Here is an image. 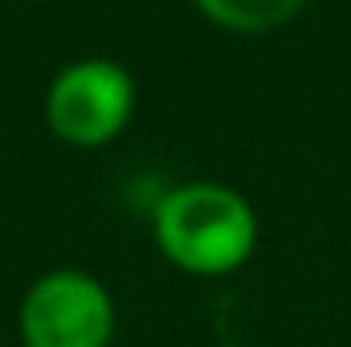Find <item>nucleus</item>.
<instances>
[{
  "label": "nucleus",
  "instance_id": "obj_1",
  "mask_svg": "<svg viewBox=\"0 0 351 347\" xmlns=\"http://www.w3.org/2000/svg\"><path fill=\"white\" fill-rule=\"evenodd\" d=\"M147 221L160 258L192 278L237 274L262 241L254 200L221 180H184L164 188Z\"/></svg>",
  "mask_w": 351,
  "mask_h": 347
},
{
  "label": "nucleus",
  "instance_id": "obj_2",
  "mask_svg": "<svg viewBox=\"0 0 351 347\" xmlns=\"http://www.w3.org/2000/svg\"><path fill=\"white\" fill-rule=\"evenodd\" d=\"M135 74L114 58H78L62 66L41 94V119L49 135L70 152L110 147L135 119Z\"/></svg>",
  "mask_w": 351,
  "mask_h": 347
},
{
  "label": "nucleus",
  "instance_id": "obj_3",
  "mask_svg": "<svg viewBox=\"0 0 351 347\" xmlns=\"http://www.w3.org/2000/svg\"><path fill=\"white\" fill-rule=\"evenodd\" d=\"M114 331V294L82 265H53L37 274L16 302L21 347H110Z\"/></svg>",
  "mask_w": 351,
  "mask_h": 347
},
{
  "label": "nucleus",
  "instance_id": "obj_4",
  "mask_svg": "<svg viewBox=\"0 0 351 347\" xmlns=\"http://www.w3.org/2000/svg\"><path fill=\"white\" fill-rule=\"evenodd\" d=\"M311 0H192V8L225 33L237 37H262V33H278L290 21L302 16Z\"/></svg>",
  "mask_w": 351,
  "mask_h": 347
},
{
  "label": "nucleus",
  "instance_id": "obj_5",
  "mask_svg": "<svg viewBox=\"0 0 351 347\" xmlns=\"http://www.w3.org/2000/svg\"><path fill=\"white\" fill-rule=\"evenodd\" d=\"M33 4H45V0H33Z\"/></svg>",
  "mask_w": 351,
  "mask_h": 347
}]
</instances>
